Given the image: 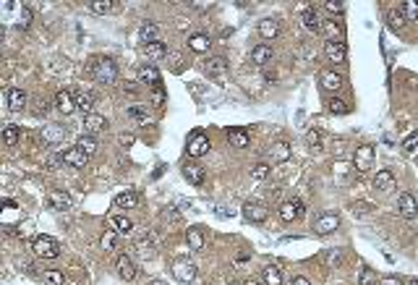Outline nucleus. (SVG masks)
Returning a JSON list of instances; mask_svg holds the SVG:
<instances>
[{"label":"nucleus","mask_w":418,"mask_h":285,"mask_svg":"<svg viewBox=\"0 0 418 285\" xmlns=\"http://www.w3.org/2000/svg\"><path fill=\"white\" fill-rule=\"evenodd\" d=\"M92 76H94V81H100V84H113L115 76H118L115 60H113V58H97V60L92 63Z\"/></svg>","instance_id":"nucleus-1"},{"label":"nucleus","mask_w":418,"mask_h":285,"mask_svg":"<svg viewBox=\"0 0 418 285\" xmlns=\"http://www.w3.org/2000/svg\"><path fill=\"white\" fill-rule=\"evenodd\" d=\"M32 249H34V254L42 256V259H55V256L60 254V244H58L53 235H37V238L32 241Z\"/></svg>","instance_id":"nucleus-2"},{"label":"nucleus","mask_w":418,"mask_h":285,"mask_svg":"<svg viewBox=\"0 0 418 285\" xmlns=\"http://www.w3.org/2000/svg\"><path fill=\"white\" fill-rule=\"evenodd\" d=\"M173 275L178 282H193L196 277V265L191 259H175L173 262Z\"/></svg>","instance_id":"nucleus-3"},{"label":"nucleus","mask_w":418,"mask_h":285,"mask_svg":"<svg viewBox=\"0 0 418 285\" xmlns=\"http://www.w3.org/2000/svg\"><path fill=\"white\" fill-rule=\"evenodd\" d=\"M306 215V204L301 199H288L282 207H280V217L285 223H293V220H301V217Z\"/></svg>","instance_id":"nucleus-4"},{"label":"nucleus","mask_w":418,"mask_h":285,"mask_svg":"<svg viewBox=\"0 0 418 285\" xmlns=\"http://www.w3.org/2000/svg\"><path fill=\"white\" fill-rule=\"evenodd\" d=\"M115 272H118V277H120L123 282H131V280L136 277V265H134V259L126 256V254H120V256L115 259Z\"/></svg>","instance_id":"nucleus-5"},{"label":"nucleus","mask_w":418,"mask_h":285,"mask_svg":"<svg viewBox=\"0 0 418 285\" xmlns=\"http://www.w3.org/2000/svg\"><path fill=\"white\" fill-rule=\"evenodd\" d=\"M337 225H340V217L335 215V212H324L319 220L314 223V230L316 233H322V235H327V233H332V230H337Z\"/></svg>","instance_id":"nucleus-6"},{"label":"nucleus","mask_w":418,"mask_h":285,"mask_svg":"<svg viewBox=\"0 0 418 285\" xmlns=\"http://www.w3.org/2000/svg\"><path fill=\"white\" fill-rule=\"evenodd\" d=\"M107 128V118L105 115H100V113H89L84 118V131L89 136H94V134H102V131Z\"/></svg>","instance_id":"nucleus-7"},{"label":"nucleus","mask_w":418,"mask_h":285,"mask_svg":"<svg viewBox=\"0 0 418 285\" xmlns=\"http://www.w3.org/2000/svg\"><path fill=\"white\" fill-rule=\"evenodd\" d=\"M301 21H303V27H306V32H319L322 29V18H319V8L316 6H309L303 13H301Z\"/></svg>","instance_id":"nucleus-8"},{"label":"nucleus","mask_w":418,"mask_h":285,"mask_svg":"<svg viewBox=\"0 0 418 285\" xmlns=\"http://www.w3.org/2000/svg\"><path fill=\"white\" fill-rule=\"evenodd\" d=\"M207 152H209V139L196 131V134L191 136V141H188V157H202V155H207Z\"/></svg>","instance_id":"nucleus-9"},{"label":"nucleus","mask_w":418,"mask_h":285,"mask_svg":"<svg viewBox=\"0 0 418 285\" xmlns=\"http://www.w3.org/2000/svg\"><path fill=\"white\" fill-rule=\"evenodd\" d=\"M183 175H186V181L193 183V186H202L204 178H207V173H204V168L199 162H186L183 165Z\"/></svg>","instance_id":"nucleus-10"},{"label":"nucleus","mask_w":418,"mask_h":285,"mask_svg":"<svg viewBox=\"0 0 418 285\" xmlns=\"http://www.w3.org/2000/svg\"><path fill=\"white\" fill-rule=\"evenodd\" d=\"M371 160H374V147H368V144H363V147H358L356 149V157H353V165H356V170H368L371 168Z\"/></svg>","instance_id":"nucleus-11"},{"label":"nucleus","mask_w":418,"mask_h":285,"mask_svg":"<svg viewBox=\"0 0 418 285\" xmlns=\"http://www.w3.org/2000/svg\"><path fill=\"white\" fill-rule=\"evenodd\" d=\"M55 107L63 113V115H71L76 110V94L71 92H58L55 94Z\"/></svg>","instance_id":"nucleus-12"},{"label":"nucleus","mask_w":418,"mask_h":285,"mask_svg":"<svg viewBox=\"0 0 418 285\" xmlns=\"http://www.w3.org/2000/svg\"><path fill=\"white\" fill-rule=\"evenodd\" d=\"M398 212H400L403 217H415V215H418V202H415L413 194H400V199H398Z\"/></svg>","instance_id":"nucleus-13"},{"label":"nucleus","mask_w":418,"mask_h":285,"mask_svg":"<svg viewBox=\"0 0 418 285\" xmlns=\"http://www.w3.org/2000/svg\"><path fill=\"white\" fill-rule=\"evenodd\" d=\"M243 217H246L249 223H264V220H267V207L254 204V202H246V204H243Z\"/></svg>","instance_id":"nucleus-14"},{"label":"nucleus","mask_w":418,"mask_h":285,"mask_svg":"<svg viewBox=\"0 0 418 285\" xmlns=\"http://www.w3.org/2000/svg\"><path fill=\"white\" fill-rule=\"evenodd\" d=\"M345 53H348L345 42H327V45H324V55H327V60H332V63H342Z\"/></svg>","instance_id":"nucleus-15"},{"label":"nucleus","mask_w":418,"mask_h":285,"mask_svg":"<svg viewBox=\"0 0 418 285\" xmlns=\"http://www.w3.org/2000/svg\"><path fill=\"white\" fill-rule=\"evenodd\" d=\"M6 100H8V107H11L13 113H21L27 107V92L24 89H16V86H13V89H8Z\"/></svg>","instance_id":"nucleus-16"},{"label":"nucleus","mask_w":418,"mask_h":285,"mask_svg":"<svg viewBox=\"0 0 418 285\" xmlns=\"http://www.w3.org/2000/svg\"><path fill=\"white\" fill-rule=\"evenodd\" d=\"M280 21L277 18H261L259 21V34L264 37V39H275V37H280Z\"/></svg>","instance_id":"nucleus-17"},{"label":"nucleus","mask_w":418,"mask_h":285,"mask_svg":"<svg viewBox=\"0 0 418 285\" xmlns=\"http://www.w3.org/2000/svg\"><path fill=\"white\" fill-rule=\"evenodd\" d=\"M374 188L382 191V194H389L395 188V175L389 170H379L377 173V178H374Z\"/></svg>","instance_id":"nucleus-18"},{"label":"nucleus","mask_w":418,"mask_h":285,"mask_svg":"<svg viewBox=\"0 0 418 285\" xmlns=\"http://www.w3.org/2000/svg\"><path fill=\"white\" fill-rule=\"evenodd\" d=\"M188 48H191L193 53H209L212 42H209V37H207V34H202V32H193V34L188 37Z\"/></svg>","instance_id":"nucleus-19"},{"label":"nucleus","mask_w":418,"mask_h":285,"mask_svg":"<svg viewBox=\"0 0 418 285\" xmlns=\"http://www.w3.org/2000/svg\"><path fill=\"white\" fill-rule=\"evenodd\" d=\"M63 162H65V165H71V168H84L86 162H89V157H86L79 147H73V149H68V152L63 155Z\"/></svg>","instance_id":"nucleus-20"},{"label":"nucleus","mask_w":418,"mask_h":285,"mask_svg":"<svg viewBox=\"0 0 418 285\" xmlns=\"http://www.w3.org/2000/svg\"><path fill=\"white\" fill-rule=\"evenodd\" d=\"M322 29L327 34V42H342V37H345V29L340 21H327V24H322Z\"/></svg>","instance_id":"nucleus-21"},{"label":"nucleus","mask_w":418,"mask_h":285,"mask_svg":"<svg viewBox=\"0 0 418 285\" xmlns=\"http://www.w3.org/2000/svg\"><path fill=\"white\" fill-rule=\"evenodd\" d=\"M207 74H209L212 79H223V76L228 74L225 58H209V60H207Z\"/></svg>","instance_id":"nucleus-22"},{"label":"nucleus","mask_w":418,"mask_h":285,"mask_svg":"<svg viewBox=\"0 0 418 285\" xmlns=\"http://www.w3.org/2000/svg\"><path fill=\"white\" fill-rule=\"evenodd\" d=\"M76 110H81L84 115L94 113V92H79L76 94Z\"/></svg>","instance_id":"nucleus-23"},{"label":"nucleus","mask_w":418,"mask_h":285,"mask_svg":"<svg viewBox=\"0 0 418 285\" xmlns=\"http://www.w3.org/2000/svg\"><path fill=\"white\" fill-rule=\"evenodd\" d=\"M228 141H230V147H235V149H246L249 147V134L243 128H230L228 131Z\"/></svg>","instance_id":"nucleus-24"},{"label":"nucleus","mask_w":418,"mask_h":285,"mask_svg":"<svg viewBox=\"0 0 418 285\" xmlns=\"http://www.w3.org/2000/svg\"><path fill=\"white\" fill-rule=\"evenodd\" d=\"M50 207L58 209V212H68L71 209V196L65 191H53L50 194Z\"/></svg>","instance_id":"nucleus-25"},{"label":"nucleus","mask_w":418,"mask_h":285,"mask_svg":"<svg viewBox=\"0 0 418 285\" xmlns=\"http://www.w3.org/2000/svg\"><path fill=\"white\" fill-rule=\"evenodd\" d=\"M322 86L327 92H337L342 86V76L337 71H322Z\"/></svg>","instance_id":"nucleus-26"},{"label":"nucleus","mask_w":418,"mask_h":285,"mask_svg":"<svg viewBox=\"0 0 418 285\" xmlns=\"http://www.w3.org/2000/svg\"><path fill=\"white\" fill-rule=\"evenodd\" d=\"M387 24H389V29L400 32V29L408 24V18H405L403 8H389V11H387Z\"/></svg>","instance_id":"nucleus-27"},{"label":"nucleus","mask_w":418,"mask_h":285,"mask_svg":"<svg viewBox=\"0 0 418 285\" xmlns=\"http://www.w3.org/2000/svg\"><path fill=\"white\" fill-rule=\"evenodd\" d=\"M110 225H113L115 233H131L134 230V220H131L128 215H113L110 217Z\"/></svg>","instance_id":"nucleus-28"},{"label":"nucleus","mask_w":418,"mask_h":285,"mask_svg":"<svg viewBox=\"0 0 418 285\" xmlns=\"http://www.w3.org/2000/svg\"><path fill=\"white\" fill-rule=\"evenodd\" d=\"M126 115L134 121V123H139V126L149 123V110H146L144 105H131V107H126Z\"/></svg>","instance_id":"nucleus-29"},{"label":"nucleus","mask_w":418,"mask_h":285,"mask_svg":"<svg viewBox=\"0 0 418 285\" xmlns=\"http://www.w3.org/2000/svg\"><path fill=\"white\" fill-rule=\"evenodd\" d=\"M139 79L144 81V84H152V86H160V74H157V68L152 63H144L141 68H139Z\"/></svg>","instance_id":"nucleus-30"},{"label":"nucleus","mask_w":418,"mask_h":285,"mask_svg":"<svg viewBox=\"0 0 418 285\" xmlns=\"http://www.w3.org/2000/svg\"><path fill=\"white\" fill-rule=\"evenodd\" d=\"M269 60H272V48H269V45H256V48L251 50V63L267 65Z\"/></svg>","instance_id":"nucleus-31"},{"label":"nucleus","mask_w":418,"mask_h":285,"mask_svg":"<svg viewBox=\"0 0 418 285\" xmlns=\"http://www.w3.org/2000/svg\"><path fill=\"white\" fill-rule=\"evenodd\" d=\"M269 157H272L275 162H288V157H290V147H288V141H275L272 149H269Z\"/></svg>","instance_id":"nucleus-32"},{"label":"nucleus","mask_w":418,"mask_h":285,"mask_svg":"<svg viewBox=\"0 0 418 285\" xmlns=\"http://www.w3.org/2000/svg\"><path fill=\"white\" fill-rule=\"evenodd\" d=\"M115 207H120V209H134V207H139V194H134V191L118 194V196H115Z\"/></svg>","instance_id":"nucleus-33"},{"label":"nucleus","mask_w":418,"mask_h":285,"mask_svg":"<svg viewBox=\"0 0 418 285\" xmlns=\"http://www.w3.org/2000/svg\"><path fill=\"white\" fill-rule=\"evenodd\" d=\"M186 241H188V249H193V251H202L204 249V233H202V228H188V233H186Z\"/></svg>","instance_id":"nucleus-34"},{"label":"nucleus","mask_w":418,"mask_h":285,"mask_svg":"<svg viewBox=\"0 0 418 285\" xmlns=\"http://www.w3.org/2000/svg\"><path fill=\"white\" fill-rule=\"evenodd\" d=\"M139 34H141V39L146 42V45H152V42H157V34H160V27L155 24V21H144V24L139 27Z\"/></svg>","instance_id":"nucleus-35"},{"label":"nucleus","mask_w":418,"mask_h":285,"mask_svg":"<svg viewBox=\"0 0 418 285\" xmlns=\"http://www.w3.org/2000/svg\"><path fill=\"white\" fill-rule=\"evenodd\" d=\"M42 139L50 141V144L63 141V139H65V128H63V126H45V128H42Z\"/></svg>","instance_id":"nucleus-36"},{"label":"nucleus","mask_w":418,"mask_h":285,"mask_svg":"<svg viewBox=\"0 0 418 285\" xmlns=\"http://www.w3.org/2000/svg\"><path fill=\"white\" fill-rule=\"evenodd\" d=\"M162 58H167V48L162 45V42H152V45H146V60L149 63H157Z\"/></svg>","instance_id":"nucleus-37"},{"label":"nucleus","mask_w":418,"mask_h":285,"mask_svg":"<svg viewBox=\"0 0 418 285\" xmlns=\"http://www.w3.org/2000/svg\"><path fill=\"white\" fill-rule=\"evenodd\" d=\"M261 282H264V285H282V272H280V267H275V265L264 267Z\"/></svg>","instance_id":"nucleus-38"},{"label":"nucleus","mask_w":418,"mask_h":285,"mask_svg":"<svg viewBox=\"0 0 418 285\" xmlns=\"http://www.w3.org/2000/svg\"><path fill=\"white\" fill-rule=\"evenodd\" d=\"M76 147L84 152L86 157H92L94 152H97V139L94 136H79V141H76Z\"/></svg>","instance_id":"nucleus-39"},{"label":"nucleus","mask_w":418,"mask_h":285,"mask_svg":"<svg viewBox=\"0 0 418 285\" xmlns=\"http://www.w3.org/2000/svg\"><path fill=\"white\" fill-rule=\"evenodd\" d=\"M350 212L358 215V217H363V220H366V217H371L374 212H377V207L368 204V202H356V204H350Z\"/></svg>","instance_id":"nucleus-40"},{"label":"nucleus","mask_w":418,"mask_h":285,"mask_svg":"<svg viewBox=\"0 0 418 285\" xmlns=\"http://www.w3.org/2000/svg\"><path fill=\"white\" fill-rule=\"evenodd\" d=\"M327 110L332 113V115H345V113H348V105H345L340 97H335V94H332V97L327 100Z\"/></svg>","instance_id":"nucleus-41"},{"label":"nucleus","mask_w":418,"mask_h":285,"mask_svg":"<svg viewBox=\"0 0 418 285\" xmlns=\"http://www.w3.org/2000/svg\"><path fill=\"white\" fill-rule=\"evenodd\" d=\"M358 285H379V280H377V272H374L371 267H361V272H358Z\"/></svg>","instance_id":"nucleus-42"},{"label":"nucleus","mask_w":418,"mask_h":285,"mask_svg":"<svg viewBox=\"0 0 418 285\" xmlns=\"http://www.w3.org/2000/svg\"><path fill=\"white\" fill-rule=\"evenodd\" d=\"M100 246H102V251H115L118 249V233L115 230L113 233H105L102 241H100Z\"/></svg>","instance_id":"nucleus-43"},{"label":"nucleus","mask_w":418,"mask_h":285,"mask_svg":"<svg viewBox=\"0 0 418 285\" xmlns=\"http://www.w3.org/2000/svg\"><path fill=\"white\" fill-rule=\"evenodd\" d=\"M18 136H21V131H18L16 126H6V128H3V141H6L8 147H13V144L18 141Z\"/></svg>","instance_id":"nucleus-44"},{"label":"nucleus","mask_w":418,"mask_h":285,"mask_svg":"<svg viewBox=\"0 0 418 285\" xmlns=\"http://www.w3.org/2000/svg\"><path fill=\"white\" fill-rule=\"evenodd\" d=\"M42 282H45V285H63V282H65V277H63V272H58V270H50V272H45V277H42Z\"/></svg>","instance_id":"nucleus-45"},{"label":"nucleus","mask_w":418,"mask_h":285,"mask_svg":"<svg viewBox=\"0 0 418 285\" xmlns=\"http://www.w3.org/2000/svg\"><path fill=\"white\" fill-rule=\"evenodd\" d=\"M306 139H309V144L316 149V152H322V139H324V134L322 131H316V128H311L309 134H306Z\"/></svg>","instance_id":"nucleus-46"},{"label":"nucleus","mask_w":418,"mask_h":285,"mask_svg":"<svg viewBox=\"0 0 418 285\" xmlns=\"http://www.w3.org/2000/svg\"><path fill=\"white\" fill-rule=\"evenodd\" d=\"M400 8H403V13H405V18H408V21H418V3L408 0V3H403Z\"/></svg>","instance_id":"nucleus-47"},{"label":"nucleus","mask_w":418,"mask_h":285,"mask_svg":"<svg viewBox=\"0 0 418 285\" xmlns=\"http://www.w3.org/2000/svg\"><path fill=\"white\" fill-rule=\"evenodd\" d=\"M86 8H89V11H94V13H110V11L115 8V3H97V0H94V3H89Z\"/></svg>","instance_id":"nucleus-48"},{"label":"nucleus","mask_w":418,"mask_h":285,"mask_svg":"<svg viewBox=\"0 0 418 285\" xmlns=\"http://www.w3.org/2000/svg\"><path fill=\"white\" fill-rule=\"evenodd\" d=\"M403 149H405V152H415V149H418V131H413L410 136H405Z\"/></svg>","instance_id":"nucleus-49"},{"label":"nucleus","mask_w":418,"mask_h":285,"mask_svg":"<svg viewBox=\"0 0 418 285\" xmlns=\"http://www.w3.org/2000/svg\"><path fill=\"white\" fill-rule=\"evenodd\" d=\"M267 175H269V165H256L254 170H251V178H256V181H264V178H267Z\"/></svg>","instance_id":"nucleus-50"},{"label":"nucleus","mask_w":418,"mask_h":285,"mask_svg":"<svg viewBox=\"0 0 418 285\" xmlns=\"http://www.w3.org/2000/svg\"><path fill=\"white\" fill-rule=\"evenodd\" d=\"M324 259H327V265H329V267H340L342 251H327V254H324Z\"/></svg>","instance_id":"nucleus-51"},{"label":"nucleus","mask_w":418,"mask_h":285,"mask_svg":"<svg viewBox=\"0 0 418 285\" xmlns=\"http://www.w3.org/2000/svg\"><path fill=\"white\" fill-rule=\"evenodd\" d=\"M324 8L329 11V13H332V16H342V3H324Z\"/></svg>","instance_id":"nucleus-52"},{"label":"nucleus","mask_w":418,"mask_h":285,"mask_svg":"<svg viewBox=\"0 0 418 285\" xmlns=\"http://www.w3.org/2000/svg\"><path fill=\"white\" fill-rule=\"evenodd\" d=\"M152 102H155V105H162V102H165V92H162V86H155V92H152Z\"/></svg>","instance_id":"nucleus-53"},{"label":"nucleus","mask_w":418,"mask_h":285,"mask_svg":"<svg viewBox=\"0 0 418 285\" xmlns=\"http://www.w3.org/2000/svg\"><path fill=\"white\" fill-rule=\"evenodd\" d=\"M379 285H405V282L398 277H384V280H379Z\"/></svg>","instance_id":"nucleus-54"},{"label":"nucleus","mask_w":418,"mask_h":285,"mask_svg":"<svg viewBox=\"0 0 418 285\" xmlns=\"http://www.w3.org/2000/svg\"><path fill=\"white\" fill-rule=\"evenodd\" d=\"M290 285H311V282L306 280V277H293V280H290Z\"/></svg>","instance_id":"nucleus-55"},{"label":"nucleus","mask_w":418,"mask_h":285,"mask_svg":"<svg viewBox=\"0 0 418 285\" xmlns=\"http://www.w3.org/2000/svg\"><path fill=\"white\" fill-rule=\"evenodd\" d=\"M217 215H223V217H228V215H233V209H228V207H217Z\"/></svg>","instance_id":"nucleus-56"},{"label":"nucleus","mask_w":418,"mask_h":285,"mask_svg":"<svg viewBox=\"0 0 418 285\" xmlns=\"http://www.w3.org/2000/svg\"><path fill=\"white\" fill-rule=\"evenodd\" d=\"M405 285H418V277H410V280H405Z\"/></svg>","instance_id":"nucleus-57"},{"label":"nucleus","mask_w":418,"mask_h":285,"mask_svg":"<svg viewBox=\"0 0 418 285\" xmlns=\"http://www.w3.org/2000/svg\"><path fill=\"white\" fill-rule=\"evenodd\" d=\"M149 285H167V282H165V280H152Z\"/></svg>","instance_id":"nucleus-58"},{"label":"nucleus","mask_w":418,"mask_h":285,"mask_svg":"<svg viewBox=\"0 0 418 285\" xmlns=\"http://www.w3.org/2000/svg\"><path fill=\"white\" fill-rule=\"evenodd\" d=\"M243 285H259V282H256V280H249V282H243Z\"/></svg>","instance_id":"nucleus-59"},{"label":"nucleus","mask_w":418,"mask_h":285,"mask_svg":"<svg viewBox=\"0 0 418 285\" xmlns=\"http://www.w3.org/2000/svg\"><path fill=\"white\" fill-rule=\"evenodd\" d=\"M233 285H238V282H233Z\"/></svg>","instance_id":"nucleus-60"}]
</instances>
